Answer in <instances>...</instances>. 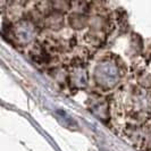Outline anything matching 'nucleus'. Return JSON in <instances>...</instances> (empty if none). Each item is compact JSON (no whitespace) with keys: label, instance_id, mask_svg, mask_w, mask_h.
<instances>
[{"label":"nucleus","instance_id":"obj_1","mask_svg":"<svg viewBox=\"0 0 151 151\" xmlns=\"http://www.w3.org/2000/svg\"><path fill=\"white\" fill-rule=\"evenodd\" d=\"M97 83L104 89H110L119 80L118 66L113 60L102 61L94 70Z\"/></svg>","mask_w":151,"mask_h":151},{"label":"nucleus","instance_id":"obj_2","mask_svg":"<svg viewBox=\"0 0 151 151\" xmlns=\"http://www.w3.org/2000/svg\"><path fill=\"white\" fill-rule=\"evenodd\" d=\"M69 23L74 29H82L84 25L88 23L86 17L80 13H74L69 17Z\"/></svg>","mask_w":151,"mask_h":151}]
</instances>
